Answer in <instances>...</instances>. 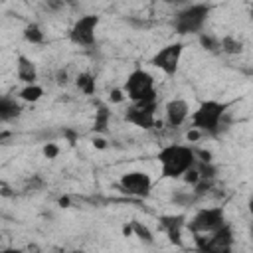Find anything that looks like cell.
<instances>
[{
  "mask_svg": "<svg viewBox=\"0 0 253 253\" xmlns=\"http://www.w3.org/2000/svg\"><path fill=\"white\" fill-rule=\"evenodd\" d=\"M158 162L164 178H182V174L194 166V148L186 144H168L158 152Z\"/></svg>",
  "mask_w": 253,
  "mask_h": 253,
  "instance_id": "6da1fadb",
  "label": "cell"
},
{
  "mask_svg": "<svg viewBox=\"0 0 253 253\" xmlns=\"http://www.w3.org/2000/svg\"><path fill=\"white\" fill-rule=\"evenodd\" d=\"M125 93L132 103H154L156 101L154 77L140 67L130 71L125 81Z\"/></svg>",
  "mask_w": 253,
  "mask_h": 253,
  "instance_id": "7a4b0ae2",
  "label": "cell"
},
{
  "mask_svg": "<svg viewBox=\"0 0 253 253\" xmlns=\"http://www.w3.org/2000/svg\"><path fill=\"white\" fill-rule=\"evenodd\" d=\"M225 103H219V101H204L190 117L192 121V126L202 130V132H217L219 128V123L225 115Z\"/></svg>",
  "mask_w": 253,
  "mask_h": 253,
  "instance_id": "3957f363",
  "label": "cell"
},
{
  "mask_svg": "<svg viewBox=\"0 0 253 253\" xmlns=\"http://www.w3.org/2000/svg\"><path fill=\"white\" fill-rule=\"evenodd\" d=\"M210 16V6L208 4H192L188 8H184L182 12L176 14L174 18V30L178 34H196L202 30V26L206 24Z\"/></svg>",
  "mask_w": 253,
  "mask_h": 253,
  "instance_id": "277c9868",
  "label": "cell"
},
{
  "mask_svg": "<svg viewBox=\"0 0 253 253\" xmlns=\"http://www.w3.org/2000/svg\"><path fill=\"white\" fill-rule=\"evenodd\" d=\"M194 237L198 247L208 253H227L231 251V245H233V231L225 221L211 231V237L206 239L202 233H194Z\"/></svg>",
  "mask_w": 253,
  "mask_h": 253,
  "instance_id": "5b68a950",
  "label": "cell"
},
{
  "mask_svg": "<svg viewBox=\"0 0 253 253\" xmlns=\"http://www.w3.org/2000/svg\"><path fill=\"white\" fill-rule=\"evenodd\" d=\"M99 26V16L95 14H85L79 20H75V24L69 30V40L75 45H83L89 47L95 43V32Z\"/></svg>",
  "mask_w": 253,
  "mask_h": 253,
  "instance_id": "8992f818",
  "label": "cell"
},
{
  "mask_svg": "<svg viewBox=\"0 0 253 253\" xmlns=\"http://www.w3.org/2000/svg\"><path fill=\"white\" fill-rule=\"evenodd\" d=\"M119 188L123 194L126 196H134V198H144L150 194V188H152V180L146 172H140V170H132V172H126L121 176L119 180Z\"/></svg>",
  "mask_w": 253,
  "mask_h": 253,
  "instance_id": "52a82bcc",
  "label": "cell"
},
{
  "mask_svg": "<svg viewBox=\"0 0 253 253\" xmlns=\"http://www.w3.org/2000/svg\"><path fill=\"white\" fill-rule=\"evenodd\" d=\"M225 221L223 208H202L190 221V231L194 233H210Z\"/></svg>",
  "mask_w": 253,
  "mask_h": 253,
  "instance_id": "ba28073f",
  "label": "cell"
},
{
  "mask_svg": "<svg viewBox=\"0 0 253 253\" xmlns=\"http://www.w3.org/2000/svg\"><path fill=\"white\" fill-rule=\"evenodd\" d=\"M182 49L184 45L180 42H174V43H168L164 45L162 49H158V53H154L152 57V65L162 69L166 75H174L178 71V65H180V57H182Z\"/></svg>",
  "mask_w": 253,
  "mask_h": 253,
  "instance_id": "9c48e42d",
  "label": "cell"
},
{
  "mask_svg": "<svg viewBox=\"0 0 253 253\" xmlns=\"http://www.w3.org/2000/svg\"><path fill=\"white\" fill-rule=\"evenodd\" d=\"M154 111H156V101L154 103H134L132 107L126 109L125 119L144 130H150L156 121H154Z\"/></svg>",
  "mask_w": 253,
  "mask_h": 253,
  "instance_id": "30bf717a",
  "label": "cell"
},
{
  "mask_svg": "<svg viewBox=\"0 0 253 253\" xmlns=\"http://www.w3.org/2000/svg\"><path fill=\"white\" fill-rule=\"evenodd\" d=\"M164 111H166V121L170 126H180L190 115V107L184 99H170Z\"/></svg>",
  "mask_w": 253,
  "mask_h": 253,
  "instance_id": "8fae6325",
  "label": "cell"
},
{
  "mask_svg": "<svg viewBox=\"0 0 253 253\" xmlns=\"http://www.w3.org/2000/svg\"><path fill=\"white\" fill-rule=\"evenodd\" d=\"M16 73H18V79L24 81L26 85L28 83H36V79H38L36 63L30 57H26V55H18V59H16Z\"/></svg>",
  "mask_w": 253,
  "mask_h": 253,
  "instance_id": "7c38bea8",
  "label": "cell"
},
{
  "mask_svg": "<svg viewBox=\"0 0 253 253\" xmlns=\"http://www.w3.org/2000/svg\"><path fill=\"white\" fill-rule=\"evenodd\" d=\"M182 225H184V215H164V217H160V227L168 233L170 241L176 243V245H182V239H180Z\"/></svg>",
  "mask_w": 253,
  "mask_h": 253,
  "instance_id": "4fadbf2b",
  "label": "cell"
},
{
  "mask_svg": "<svg viewBox=\"0 0 253 253\" xmlns=\"http://www.w3.org/2000/svg\"><path fill=\"white\" fill-rule=\"evenodd\" d=\"M22 113V107L16 99L0 97V121H14Z\"/></svg>",
  "mask_w": 253,
  "mask_h": 253,
  "instance_id": "5bb4252c",
  "label": "cell"
},
{
  "mask_svg": "<svg viewBox=\"0 0 253 253\" xmlns=\"http://www.w3.org/2000/svg\"><path fill=\"white\" fill-rule=\"evenodd\" d=\"M42 95H43V89H42L38 83H28V85L20 91V99H22V101H28V103L40 101Z\"/></svg>",
  "mask_w": 253,
  "mask_h": 253,
  "instance_id": "9a60e30c",
  "label": "cell"
},
{
  "mask_svg": "<svg viewBox=\"0 0 253 253\" xmlns=\"http://www.w3.org/2000/svg\"><path fill=\"white\" fill-rule=\"evenodd\" d=\"M219 49L233 55V53H239V51L243 49V42L237 40V38H233V36H225V38H221V42H219Z\"/></svg>",
  "mask_w": 253,
  "mask_h": 253,
  "instance_id": "2e32d148",
  "label": "cell"
},
{
  "mask_svg": "<svg viewBox=\"0 0 253 253\" xmlns=\"http://www.w3.org/2000/svg\"><path fill=\"white\" fill-rule=\"evenodd\" d=\"M24 38H26V42H30V43H43V40H45L42 28H40L38 24H28V26L24 28Z\"/></svg>",
  "mask_w": 253,
  "mask_h": 253,
  "instance_id": "e0dca14e",
  "label": "cell"
},
{
  "mask_svg": "<svg viewBox=\"0 0 253 253\" xmlns=\"http://www.w3.org/2000/svg\"><path fill=\"white\" fill-rule=\"evenodd\" d=\"M75 83H77V87H79L85 95H93V93H95V77H93L91 73H87V71L79 73Z\"/></svg>",
  "mask_w": 253,
  "mask_h": 253,
  "instance_id": "ac0fdd59",
  "label": "cell"
},
{
  "mask_svg": "<svg viewBox=\"0 0 253 253\" xmlns=\"http://www.w3.org/2000/svg\"><path fill=\"white\" fill-rule=\"evenodd\" d=\"M109 117H111L109 109H107L105 105H101V107H99V111L95 113V125H93L95 132H103V130H107V125H109Z\"/></svg>",
  "mask_w": 253,
  "mask_h": 253,
  "instance_id": "d6986e66",
  "label": "cell"
},
{
  "mask_svg": "<svg viewBox=\"0 0 253 253\" xmlns=\"http://www.w3.org/2000/svg\"><path fill=\"white\" fill-rule=\"evenodd\" d=\"M130 229H132V233H134L136 237H140V239H144V241H152V233L148 231V227H146L144 223H140V221H130Z\"/></svg>",
  "mask_w": 253,
  "mask_h": 253,
  "instance_id": "ffe728a7",
  "label": "cell"
},
{
  "mask_svg": "<svg viewBox=\"0 0 253 253\" xmlns=\"http://www.w3.org/2000/svg\"><path fill=\"white\" fill-rule=\"evenodd\" d=\"M200 43H202L206 49H210V51H213V49H217V47H219V42H217L215 38L208 36V34H202V36H200Z\"/></svg>",
  "mask_w": 253,
  "mask_h": 253,
  "instance_id": "44dd1931",
  "label": "cell"
},
{
  "mask_svg": "<svg viewBox=\"0 0 253 253\" xmlns=\"http://www.w3.org/2000/svg\"><path fill=\"white\" fill-rule=\"evenodd\" d=\"M182 178H184L186 184H192V186H194V184L200 180V172H198V168L192 166V168H188V170L182 174Z\"/></svg>",
  "mask_w": 253,
  "mask_h": 253,
  "instance_id": "7402d4cb",
  "label": "cell"
},
{
  "mask_svg": "<svg viewBox=\"0 0 253 253\" xmlns=\"http://www.w3.org/2000/svg\"><path fill=\"white\" fill-rule=\"evenodd\" d=\"M59 154V148H57V144H53V142H47L45 146H43V156L45 158H55Z\"/></svg>",
  "mask_w": 253,
  "mask_h": 253,
  "instance_id": "603a6c76",
  "label": "cell"
},
{
  "mask_svg": "<svg viewBox=\"0 0 253 253\" xmlns=\"http://www.w3.org/2000/svg\"><path fill=\"white\" fill-rule=\"evenodd\" d=\"M123 93H125V91H121V89H113V91H111V101H113V103H121V101L125 99Z\"/></svg>",
  "mask_w": 253,
  "mask_h": 253,
  "instance_id": "cb8c5ba5",
  "label": "cell"
},
{
  "mask_svg": "<svg viewBox=\"0 0 253 253\" xmlns=\"http://www.w3.org/2000/svg\"><path fill=\"white\" fill-rule=\"evenodd\" d=\"M194 154H198L202 162H211V152L208 150H194Z\"/></svg>",
  "mask_w": 253,
  "mask_h": 253,
  "instance_id": "d4e9b609",
  "label": "cell"
},
{
  "mask_svg": "<svg viewBox=\"0 0 253 253\" xmlns=\"http://www.w3.org/2000/svg\"><path fill=\"white\" fill-rule=\"evenodd\" d=\"M200 134H202V130H198V128H194V126H192V130L188 132V140H198V138H200Z\"/></svg>",
  "mask_w": 253,
  "mask_h": 253,
  "instance_id": "484cf974",
  "label": "cell"
},
{
  "mask_svg": "<svg viewBox=\"0 0 253 253\" xmlns=\"http://www.w3.org/2000/svg\"><path fill=\"white\" fill-rule=\"evenodd\" d=\"M93 144H95V148H105L107 144H105V138H101V136H95L93 138Z\"/></svg>",
  "mask_w": 253,
  "mask_h": 253,
  "instance_id": "4316f807",
  "label": "cell"
},
{
  "mask_svg": "<svg viewBox=\"0 0 253 253\" xmlns=\"http://www.w3.org/2000/svg\"><path fill=\"white\" fill-rule=\"evenodd\" d=\"M57 83H59V85H65V83H67V73H65V71H59V73H57Z\"/></svg>",
  "mask_w": 253,
  "mask_h": 253,
  "instance_id": "83f0119b",
  "label": "cell"
},
{
  "mask_svg": "<svg viewBox=\"0 0 253 253\" xmlns=\"http://www.w3.org/2000/svg\"><path fill=\"white\" fill-rule=\"evenodd\" d=\"M164 4H172V6H178V4H182V2H186V0H162Z\"/></svg>",
  "mask_w": 253,
  "mask_h": 253,
  "instance_id": "f1b7e54d",
  "label": "cell"
},
{
  "mask_svg": "<svg viewBox=\"0 0 253 253\" xmlns=\"http://www.w3.org/2000/svg\"><path fill=\"white\" fill-rule=\"evenodd\" d=\"M59 204H61L63 208H67V206H69V198H61V200H59Z\"/></svg>",
  "mask_w": 253,
  "mask_h": 253,
  "instance_id": "f546056e",
  "label": "cell"
},
{
  "mask_svg": "<svg viewBox=\"0 0 253 253\" xmlns=\"http://www.w3.org/2000/svg\"><path fill=\"white\" fill-rule=\"evenodd\" d=\"M61 2H69V0H61Z\"/></svg>",
  "mask_w": 253,
  "mask_h": 253,
  "instance_id": "4dcf8cb0",
  "label": "cell"
},
{
  "mask_svg": "<svg viewBox=\"0 0 253 253\" xmlns=\"http://www.w3.org/2000/svg\"><path fill=\"white\" fill-rule=\"evenodd\" d=\"M0 237H2V233H0Z\"/></svg>",
  "mask_w": 253,
  "mask_h": 253,
  "instance_id": "1f68e13d",
  "label": "cell"
}]
</instances>
